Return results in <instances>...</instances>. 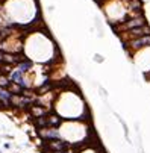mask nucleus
<instances>
[{"label": "nucleus", "instance_id": "1a4fd4ad", "mask_svg": "<svg viewBox=\"0 0 150 153\" xmlns=\"http://www.w3.org/2000/svg\"><path fill=\"white\" fill-rule=\"evenodd\" d=\"M94 61H96V62H103V58L100 56V55H96V56H94Z\"/></svg>", "mask_w": 150, "mask_h": 153}, {"label": "nucleus", "instance_id": "423d86ee", "mask_svg": "<svg viewBox=\"0 0 150 153\" xmlns=\"http://www.w3.org/2000/svg\"><path fill=\"white\" fill-rule=\"evenodd\" d=\"M6 90L11 93V94H17V96H20V94H23V91H24V88L21 86V85H18V83H15V82H11L9 85H8V88Z\"/></svg>", "mask_w": 150, "mask_h": 153}, {"label": "nucleus", "instance_id": "9d476101", "mask_svg": "<svg viewBox=\"0 0 150 153\" xmlns=\"http://www.w3.org/2000/svg\"><path fill=\"white\" fill-rule=\"evenodd\" d=\"M3 62V52H0V64Z\"/></svg>", "mask_w": 150, "mask_h": 153}, {"label": "nucleus", "instance_id": "f257e3e1", "mask_svg": "<svg viewBox=\"0 0 150 153\" xmlns=\"http://www.w3.org/2000/svg\"><path fill=\"white\" fill-rule=\"evenodd\" d=\"M147 33H150V28L147 26V24H144V26L133 28V29H129V30L121 32V38L124 40V43H128V41H130V40H135V38H140V36L147 35Z\"/></svg>", "mask_w": 150, "mask_h": 153}, {"label": "nucleus", "instance_id": "20e7f679", "mask_svg": "<svg viewBox=\"0 0 150 153\" xmlns=\"http://www.w3.org/2000/svg\"><path fill=\"white\" fill-rule=\"evenodd\" d=\"M15 67H17V70H20L23 74H26V73L32 71V68H33V61H30V59L28 58V59H24V61L18 62Z\"/></svg>", "mask_w": 150, "mask_h": 153}, {"label": "nucleus", "instance_id": "39448f33", "mask_svg": "<svg viewBox=\"0 0 150 153\" xmlns=\"http://www.w3.org/2000/svg\"><path fill=\"white\" fill-rule=\"evenodd\" d=\"M61 123H62V118L59 115H56V114H52V115L47 117V127H55V129H58L61 126Z\"/></svg>", "mask_w": 150, "mask_h": 153}, {"label": "nucleus", "instance_id": "6e6552de", "mask_svg": "<svg viewBox=\"0 0 150 153\" xmlns=\"http://www.w3.org/2000/svg\"><path fill=\"white\" fill-rule=\"evenodd\" d=\"M9 83H11L9 76H8V74H3V73H0V88H8Z\"/></svg>", "mask_w": 150, "mask_h": 153}, {"label": "nucleus", "instance_id": "7ed1b4c3", "mask_svg": "<svg viewBox=\"0 0 150 153\" xmlns=\"http://www.w3.org/2000/svg\"><path fill=\"white\" fill-rule=\"evenodd\" d=\"M124 44H126V46H124L126 49H130L132 52H138V50L150 46V33L143 35V36H140V38H135V40H130V41L124 43Z\"/></svg>", "mask_w": 150, "mask_h": 153}, {"label": "nucleus", "instance_id": "0eeeda50", "mask_svg": "<svg viewBox=\"0 0 150 153\" xmlns=\"http://www.w3.org/2000/svg\"><path fill=\"white\" fill-rule=\"evenodd\" d=\"M35 124L38 129H43V127H47V117L46 115H41V117H36L35 120Z\"/></svg>", "mask_w": 150, "mask_h": 153}, {"label": "nucleus", "instance_id": "f03ea898", "mask_svg": "<svg viewBox=\"0 0 150 153\" xmlns=\"http://www.w3.org/2000/svg\"><path fill=\"white\" fill-rule=\"evenodd\" d=\"M120 30L124 32V30H129V29H133V28H140V26H144L146 23V18L143 15H132V17H128L123 23H120Z\"/></svg>", "mask_w": 150, "mask_h": 153}]
</instances>
